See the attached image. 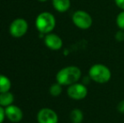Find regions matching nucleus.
Instances as JSON below:
<instances>
[{
  "label": "nucleus",
  "instance_id": "2",
  "mask_svg": "<svg viewBox=\"0 0 124 123\" xmlns=\"http://www.w3.org/2000/svg\"><path fill=\"white\" fill-rule=\"evenodd\" d=\"M89 78L96 84H104L111 79V71L102 63H95L89 69Z\"/></svg>",
  "mask_w": 124,
  "mask_h": 123
},
{
  "label": "nucleus",
  "instance_id": "6",
  "mask_svg": "<svg viewBox=\"0 0 124 123\" xmlns=\"http://www.w3.org/2000/svg\"><path fill=\"white\" fill-rule=\"evenodd\" d=\"M28 30V23L25 20L19 18L15 20L9 26V33L15 38L22 37Z\"/></svg>",
  "mask_w": 124,
  "mask_h": 123
},
{
  "label": "nucleus",
  "instance_id": "1",
  "mask_svg": "<svg viewBox=\"0 0 124 123\" xmlns=\"http://www.w3.org/2000/svg\"><path fill=\"white\" fill-rule=\"evenodd\" d=\"M82 72L79 67L76 66H68L62 67L57 72L56 80L62 86H69L77 83L80 79Z\"/></svg>",
  "mask_w": 124,
  "mask_h": 123
},
{
  "label": "nucleus",
  "instance_id": "14",
  "mask_svg": "<svg viewBox=\"0 0 124 123\" xmlns=\"http://www.w3.org/2000/svg\"><path fill=\"white\" fill-rule=\"evenodd\" d=\"M62 85H61L58 83H56L53 84L52 85H51L50 89H49V93L53 97H57L62 94Z\"/></svg>",
  "mask_w": 124,
  "mask_h": 123
},
{
  "label": "nucleus",
  "instance_id": "12",
  "mask_svg": "<svg viewBox=\"0 0 124 123\" xmlns=\"http://www.w3.org/2000/svg\"><path fill=\"white\" fill-rule=\"evenodd\" d=\"M69 118L72 123H82L84 121V113L80 109L75 108L71 110Z\"/></svg>",
  "mask_w": 124,
  "mask_h": 123
},
{
  "label": "nucleus",
  "instance_id": "7",
  "mask_svg": "<svg viewBox=\"0 0 124 123\" xmlns=\"http://www.w3.org/2000/svg\"><path fill=\"white\" fill-rule=\"evenodd\" d=\"M38 123H57L58 116L55 110L50 108H42L37 113Z\"/></svg>",
  "mask_w": 124,
  "mask_h": 123
},
{
  "label": "nucleus",
  "instance_id": "16",
  "mask_svg": "<svg viewBox=\"0 0 124 123\" xmlns=\"http://www.w3.org/2000/svg\"><path fill=\"white\" fill-rule=\"evenodd\" d=\"M115 39L117 41H124V30H120L115 34Z\"/></svg>",
  "mask_w": 124,
  "mask_h": 123
},
{
  "label": "nucleus",
  "instance_id": "4",
  "mask_svg": "<svg viewBox=\"0 0 124 123\" xmlns=\"http://www.w3.org/2000/svg\"><path fill=\"white\" fill-rule=\"evenodd\" d=\"M73 23L76 27L81 30H88L93 24L92 17L89 13L84 10H77L72 17Z\"/></svg>",
  "mask_w": 124,
  "mask_h": 123
},
{
  "label": "nucleus",
  "instance_id": "20",
  "mask_svg": "<svg viewBox=\"0 0 124 123\" xmlns=\"http://www.w3.org/2000/svg\"><path fill=\"white\" fill-rule=\"evenodd\" d=\"M38 1H40V2H46V1H47V0H38Z\"/></svg>",
  "mask_w": 124,
  "mask_h": 123
},
{
  "label": "nucleus",
  "instance_id": "15",
  "mask_svg": "<svg viewBox=\"0 0 124 123\" xmlns=\"http://www.w3.org/2000/svg\"><path fill=\"white\" fill-rule=\"evenodd\" d=\"M116 23L120 30H124V10L120 12L117 14L116 19Z\"/></svg>",
  "mask_w": 124,
  "mask_h": 123
},
{
  "label": "nucleus",
  "instance_id": "19",
  "mask_svg": "<svg viewBox=\"0 0 124 123\" xmlns=\"http://www.w3.org/2000/svg\"><path fill=\"white\" fill-rule=\"evenodd\" d=\"M115 3L119 8L124 10V0H115Z\"/></svg>",
  "mask_w": 124,
  "mask_h": 123
},
{
  "label": "nucleus",
  "instance_id": "17",
  "mask_svg": "<svg viewBox=\"0 0 124 123\" xmlns=\"http://www.w3.org/2000/svg\"><path fill=\"white\" fill-rule=\"evenodd\" d=\"M116 110L121 114H124V100H121L116 105Z\"/></svg>",
  "mask_w": 124,
  "mask_h": 123
},
{
  "label": "nucleus",
  "instance_id": "18",
  "mask_svg": "<svg viewBox=\"0 0 124 123\" xmlns=\"http://www.w3.org/2000/svg\"><path fill=\"white\" fill-rule=\"evenodd\" d=\"M5 110L3 109V106L0 105V123H3V122L4 121L5 118Z\"/></svg>",
  "mask_w": 124,
  "mask_h": 123
},
{
  "label": "nucleus",
  "instance_id": "10",
  "mask_svg": "<svg viewBox=\"0 0 124 123\" xmlns=\"http://www.w3.org/2000/svg\"><path fill=\"white\" fill-rule=\"evenodd\" d=\"M52 2L54 8L60 13L68 11L71 5L70 0H52Z\"/></svg>",
  "mask_w": 124,
  "mask_h": 123
},
{
  "label": "nucleus",
  "instance_id": "8",
  "mask_svg": "<svg viewBox=\"0 0 124 123\" xmlns=\"http://www.w3.org/2000/svg\"><path fill=\"white\" fill-rule=\"evenodd\" d=\"M45 45L52 51H58L62 47V40L59 36L53 33L46 34L44 39Z\"/></svg>",
  "mask_w": 124,
  "mask_h": 123
},
{
  "label": "nucleus",
  "instance_id": "3",
  "mask_svg": "<svg viewBox=\"0 0 124 123\" xmlns=\"http://www.w3.org/2000/svg\"><path fill=\"white\" fill-rule=\"evenodd\" d=\"M56 26V19L49 12H42L36 19V27L42 34H49Z\"/></svg>",
  "mask_w": 124,
  "mask_h": 123
},
{
  "label": "nucleus",
  "instance_id": "11",
  "mask_svg": "<svg viewBox=\"0 0 124 123\" xmlns=\"http://www.w3.org/2000/svg\"><path fill=\"white\" fill-rule=\"evenodd\" d=\"M15 100L14 95L9 91L8 92L0 93V105L3 107H8L9 105H13V102Z\"/></svg>",
  "mask_w": 124,
  "mask_h": 123
},
{
  "label": "nucleus",
  "instance_id": "5",
  "mask_svg": "<svg viewBox=\"0 0 124 123\" xmlns=\"http://www.w3.org/2000/svg\"><path fill=\"white\" fill-rule=\"evenodd\" d=\"M68 96L74 100H81L86 98L88 95V89L84 84L75 83L68 87Z\"/></svg>",
  "mask_w": 124,
  "mask_h": 123
},
{
  "label": "nucleus",
  "instance_id": "9",
  "mask_svg": "<svg viewBox=\"0 0 124 123\" xmlns=\"http://www.w3.org/2000/svg\"><path fill=\"white\" fill-rule=\"evenodd\" d=\"M5 116L12 122H19L23 118V112L20 107L11 105L5 108Z\"/></svg>",
  "mask_w": 124,
  "mask_h": 123
},
{
  "label": "nucleus",
  "instance_id": "13",
  "mask_svg": "<svg viewBox=\"0 0 124 123\" xmlns=\"http://www.w3.org/2000/svg\"><path fill=\"white\" fill-rule=\"evenodd\" d=\"M11 89V81L7 76L0 74V93L8 92Z\"/></svg>",
  "mask_w": 124,
  "mask_h": 123
}]
</instances>
